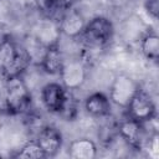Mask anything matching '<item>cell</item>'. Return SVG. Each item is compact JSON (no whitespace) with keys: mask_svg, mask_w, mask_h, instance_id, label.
<instances>
[{"mask_svg":"<svg viewBox=\"0 0 159 159\" xmlns=\"http://www.w3.org/2000/svg\"><path fill=\"white\" fill-rule=\"evenodd\" d=\"M37 7L45 12V14H50V6H48V0H35Z\"/></svg>","mask_w":159,"mask_h":159,"instance_id":"cell-20","label":"cell"},{"mask_svg":"<svg viewBox=\"0 0 159 159\" xmlns=\"http://www.w3.org/2000/svg\"><path fill=\"white\" fill-rule=\"evenodd\" d=\"M36 142L43 150L46 158L55 157L62 147V134L57 128L46 125L40 130Z\"/></svg>","mask_w":159,"mask_h":159,"instance_id":"cell-10","label":"cell"},{"mask_svg":"<svg viewBox=\"0 0 159 159\" xmlns=\"http://www.w3.org/2000/svg\"><path fill=\"white\" fill-rule=\"evenodd\" d=\"M80 0H48V6H50V14L56 12V11H68L76 6V4Z\"/></svg>","mask_w":159,"mask_h":159,"instance_id":"cell-18","label":"cell"},{"mask_svg":"<svg viewBox=\"0 0 159 159\" xmlns=\"http://www.w3.org/2000/svg\"><path fill=\"white\" fill-rule=\"evenodd\" d=\"M62 80V84L66 89L72 91L80 88L87 77L86 66L80 60H70L65 61V65L58 75Z\"/></svg>","mask_w":159,"mask_h":159,"instance_id":"cell-7","label":"cell"},{"mask_svg":"<svg viewBox=\"0 0 159 159\" xmlns=\"http://www.w3.org/2000/svg\"><path fill=\"white\" fill-rule=\"evenodd\" d=\"M60 37H61V32H60L58 22H53L52 20L41 21L35 32V40L43 47L58 45Z\"/></svg>","mask_w":159,"mask_h":159,"instance_id":"cell-13","label":"cell"},{"mask_svg":"<svg viewBox=\"0 0 159 159\" xmlns=\"http://www.w3.org/2000/svg\"><path fill=\"white\" fill-rule=\"evenodd\" d=\"M145 10L153 19H157L159 14V0H145Z\"/></svg>","mask_w":159,"mask_h":159,"instance_id":"cell-19","label":"cell"},{"mask_svg":"<svg viewBox=\"0 0 159 159\" xmlns=\"http://www.w3.org/2000/svg\"><path fill=\"white\" fill-rule=\"evenodd\" d=\"M5 94L7 104V114H19L25 112L31 104V93L22 76L6 80Z\"/></svg>","mask_w":159,"mask_h":159,"instance_id":"cell-2","label":"cell"},{"mask_svg":"<svg viewBox=\"0 0 159 159\" xmlns=\"http://www.w3.org/2000/svg\"><path fill=\"white\" fill-rule=\"evenodd\" d=\"M125 111L128 118H132L140 123L152 122L157 117V107L150 96L147 94L143 89H139L135 93V96L127 106Z\"/></svg>","mask_w":159,"mask_h":159,"instance_id":"cell-5","label":"cell"},{"mask_svg":"<svg viewBox=\"0 0 159 159\" xmlns=\"http://www.w3.org/2000/svg\"><path fill=\"white\" fill-rule=\"evenodd\" d=\"M76 114H77V102H76L75 97L72 96L71 91H68L67 96H66V101H65L58 116H61L65 120H72L76 117Z\"/></svg>","mask_w":159,"mask_h":159,"instance_id":"cell-17","label":"cell"},{"mask_svg":"<svg viewBox=\"0 0 159 159\" xmlns=\"http://www.w3.org/2000/svg\"><path fill=\"white\" fill-rule=\"evenodd\" d=\"M16 158H21V159H40V158H46L43 150L41 149V147L37 144V142H30L27 144H25L19 153L16 154Z\"/></svg>","mask_w":159,"mask_h":159,"instance_id":"cell-16","label":"cell"},{"mask_svg":"<svg viewBox=\"0 0 159 159\" xmlns=\"http://www.w3.org/2000/svg\"><path fill=\"white\" fill-rule=\"evenodd\" d=\"M140 51L148 61L158 62V58H159V37L155 32L149 31L142 36Z\"/></svg>","mask_w":159,"mask_h":159,"instance_id":"cell-15","label":"cell"},{"mask_svg":"<svg viewBox=\"0 0 159 159\" xmlns=\"http://www.w3.org/2000/svg\"><path fill=\"white\" fill-rule=\"evenodd\" d=\"M84 111L96 118H103L111 114L112 102L109 97L102 92H93L88 94L84 99Z\"/></svg>","mask_w":159,"mask_h":159,"instance_id":"cell-11","label":"cell"},{"mask_svg":"<svg viewBox=\"0 0 159 159\" xmlns=\"http://www.w3.org/2000/svg\"><path fill=\"white\" fill-rule=\"evenodd\" d=\"M67 152L73 159H93L97 155V145L88 138H78L70 143Z\"/></svg>","mask_w":159,"mask_h":159,"instance_id":"cell-14","label":"cell"},{"mask_svg":"<svg viewBox=\"0 0 159 159\" xmlns=\"http://www.w3.org/2000/svg\"><path fill=\"white\" fill-rule=\"evenodd\" d=\"M118 133L120 138L132 148L134 149H143V147L147 144L149 137L145 130V123L137 122L132 118H125L119 123Z\"/></svg>","mask_w":159,"mask_h":159,"instance_id":"cell-6","label":"cell"},{"mask_svg":"<svg viewBox=\"0 0 159 159\" xmlns=\"http://www.w3.org/2000/svg\"><path fill=\"white\" fill-rule=\"evenodd\" d=\"M67 92L68 89H66L62 83H46L41 89V102L48 112L58 114L66 101Z\"/></svg>","mask_w":159,"mask_h":159,"instance_id":"cell-8","label":"cell"},{"mask_svg":"<svg viewBox=\"0 0 159 159\" xmlns=\"http://www.w3.org/2000/svg\"><path fill=\"white\" fill-rule=\"evenodd\" d=\"M139 89L140 86L135 80L127 75H118L109 87V99L112 103L125 109Z\"/></svg>","mask_w":159,"mask_h":159,"instance_id":"cell-4","label":"cell"},{"mask_svg":"<svg viewBox=\"0 0 159 159\" xmlns=\"http://www.w3.org/2000/svg\"><path fill=\"white\" fill-rule=\"evenodd\" d=\"M86 22L87 21L84 20L83 15L80 11L71 9L68 11H65L61 20L58 21L60 32H61V35H63L66 37L76 39L82 35Z\"/></svg>","mask_w":159,"mask_h":159,"instance_id":"cell-9","label":"cell"},{"mask_svg":"<svg viewBox=\"0 0 159 159\" xmlns=\"http://www.w3.org/2000/svg\"><path fill=\"white\" fill-rule=\"evenodd\" d=\"M31 62L32 58L24 46H19L10 37L0 40V71L5 80L22 76Z\"/></svg>","mask_w":159,"mask_h":159,"instance_id":"cell-1","label":"cell"},{"mask_svg":"<svg viewBox=\"0 0 159 159\" xmlns=\"http://www.w3.org/2000/svg\"><path fill=\"white\" fill-rule=\"evenodd\" d=\"M65 56L60 45L50 46L45 48V52L39 62L40 67L48 75H60L63 65H65Z\"/></svg>","mask_w":159,"mask_h":159,"instance_id":"cell-12","label":"cell"},{"mask_svg":"<svg viewBox=\"0 0 159 159\" xmlns=\"http://www.w3.org/2000/svg\"><path fill=\"white\" fill-rule=\"evenodd\" d=\"M113 34L114 26L112 21L104 16H96L86 22L81 36L89 46L102 47L112 40Z\"/></svg>","mask_w":159,"mask_h":159,"instance_id":"cell-3","label":"cell"}]
</instances>
